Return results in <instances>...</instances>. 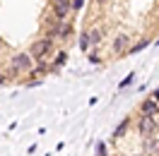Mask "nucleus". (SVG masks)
<instances>
[{
  "label": "nucleus",
  "mask_w": 159,
  "mask_h": 156,
  "mask_svg": "<svg viewBox=\"0 0 159 156\" xmlns=\"http://www.w3.org/2000/svg\"><path fill=\"white\" fill-rule=\"evenodd\" d=\"M51 50H53V39H41V41H36L34 46H31V50H29V55L34 58V63H41V60H46V55H48Z\"/></svg>",
  "instance_id": "1"
},
{
  "label": "nucleus",
  "mask_w": 159,
  "mask_h": 156,
  "mask_svg": "<svg viewBox=\"0 0 159 156\" xmlns=\"http://www.w3.org/2000/svg\"><path fill=\"white\" fill-rule=\"evenodd\" d=\"M10 65H12V72H22V70H24V72H29L31 65H34V58H31L29 53H17V55L12 58Z\"/></svg>",
  "instance_id": "2"
},
{
  "label": "nucleus",
  "mask_w": 159,
  "mask_h": 156,
  "mask_svg": "<svg viewBox=\"0 0 159 156\" xmlns=\"http://www.w3.org/2000/svg\"><path fill=\"white\" fill-rule=\"evenodd\" d=\"M138 132L142 137H152L154 132H157V118L154 115H142L138 123Z\"/></svg>",
  "instance_id": "3"
},
{
  "label": "nucleus",
  "mask_w": 159,
  "mask_h": 156,
  "mask_svg": "<svg viewBox=\"0 0 159 156\" xmlns=\"http://www.w3.org/2000/svg\"><path fill=\"white\" fill-rule=\"evenodd\" d=\"M51 7H53V17H56V20L65 22L68 12L72 10V0H51Z\"/></svg>",
  "instance_id": "4"
},
{
  "label": "nucleus",
  "mask_w": 159,
  "mask_h": 156,
  "mask_svg": "<svg viewBox=\"0 0 159 156\" xmlns=\"http://www.w3.org/2000/svg\"><path fill=\"white\" fill-rule=\"evenodd\" d=\"M140 115H159V101L157 98H145L140 103Z\"/></svg>",
  "instance_id": "5"
},
{
  "label": "nucleus",
  "mask_w": 159,
  "mask_h": 156,
  "mask_svg": "<svg viewBox=\"0 0 159 156\" xmlns=\"http://www.w3.org/2000/svg\"><path fill=\"white\" fill-rule=\"evenodd\" d=\"M130 48V36H125V34H118L116 39H113V50L118 53V55H125Z\"/></svg>",
  "instance_id": "6"
},
{
  "label": "nucleus",
  "mask_w": 159,
  "mask_h": 156,
  "mask_svg": "<svg viewBox=\"0 0 159 156\" xmlns=\"http://www.w3.org/2000/svg\"><path fill=\"white\" fill-rule=\"evenodd\" d=\"M147 46H149V41L145 39V41H140V43H135V46H130L125 55H133V53H140V50H142V48H147Z\"/></svg>",
  "instance_id": "7"
},
{
  "label": "nucleus",
  "mask_w": 159,
  "mask_h": 156,
  "mask_svg": "<svg viewBox=\"0 0 159 156\" xmlns=\"http://www.w3.org/2000/svg\"><path fill=\"white\" fill-rule=\"evenodd\" d=\"M101 36H104V31H101V29H94V31H89V41L94 43V46H99V43H101Z\"/></svg>",
  "instance_id": "8"
},
{
  "label": "nucleus",
  "mask_w": 159,
  "mask_h": 156,
  "mask_svg": "<svg viewBox=\"0 0 159 156\" xmlns=\"http://www.w3.org/2000/svg\"><path fill=\"white\" fill-rule=\"evenodd\" d=\"M65 60H68V53H65V50H60L58 55H56V60H53V67H63V65H65Z\"/></svg>",
  "instance_id": "9"
},
{
  "label": "nucleus",
  "mask_w": 159,
  "mask_h": 156,
  "mask_svg": "<svg viewBox=\"0 0 159 156\" xmlns=\"http://www.w3.org/2000/svg\"><path fill=\"white\" fill-rule=\"evenodd\" d=\"M92 46V41H89V34H82L80 36V50H87Z\"/></svg>",
  "instance_id": "10"
},
{
  "label": "nucleus",
  "mask_w": 159,
  "mask_h": 156,
  "mask_svg": "<svg viewBox=\"0 0 159 156\" xmlns=\"http://www.w3.org/2000/svg\"><path fill=\"white\" fill-rule=\"evenodd\" d=\"M29 72H31V77H39V75H43V72H46V60H41V63H39V67L29 70Z\"/></svg>",
  "instance_id": "11"
},
{
  "label": "nucleus",
  "mask_w": 159,
  "mask_h": 156,
  "mask_svg": "<svg viewBox=\"0 0 159 156\" xmlns=\"http://www.w3.org/2000/svg\"><path fill=\"white\" fill-rule=\"evenodd\" d=\"M128 118H125V120H123V123H120L118 127H116V132H113V137H123V132H125V130H128Z\"/></svg>",
  "instance_id": "12"
},
{
  "label": "nucleus",
  "mask_w": 159,
  "mask_h": 156,
  "mask_svg": "<svg viewBox=\"0 0 159 156\" xmlns=\"http://www.w3.org/2000/svg\"><path fill=\"white\" fill-rule=\"evenodd\" d=\"M147 154H159V144H154L149 137H147Z\"/></svg>",
  "instance_id": "13"
},
{
  "label": "nucleus",
  "mask_w": 159,
  "mask_h": 156,
  "mask_svg": "<svg viewBox=\"0 0 159 156\" xmlns=\"http://www.w3.org/2000/svg\"><path fill=\"white\" fill-rule=\"evenodd\" d=\"M133 77H135V75H133V72H130V75H128V77H125V79H123V82H120L118 87H120V89H123V87H128L130 82H133Z\"/></svg>",
  "instance_id": "14"
},
{
  "label": "nucleus",
  "mask_w": 159,
  "mask_h": 156,
  "mask_svg": "<svg viewBox=\"0 0 159 156\" xmlns=\"http://www.w3.org/2000/svg\"><path fill=\"white\" fill-rule=\"evenodd\" d=\"M97 156H106V146H104V142H99V146H97Z\"/></svg>",
  "instance_id": "15"
},
{
  "label": "nucleus",
  "mask_w": 159,
  "mask_h": 156,
  "mask_svg": "<svg viewBox=\"0 0 159 156\" xmlns=\"http://www.w3.org/2000/svg\"><path fill=\"white\" fill-rule=\"evenodd\" d=\"M84 7V0H72V10H82Z\"/></svg>",
  "instance_id": "16"
},
{
  "label": "nucleus",
  "mask_w": 159,
  "mask_h": 156,
  "mask_svg": "<svg viewBox=\"0 0 159 156\" xmlns=\"http://www.w3.org/2000/svg\"><path fill=\"white\" fill-rule=\"evenodd\" d=\"M154 98H157V101H159V89H157V91H154Z\"/></svg>",
  "instance_id": "17"
},
{
  "label": "nucleus",
  "mask_w": 159,
  "mask_h": 156,
  "mask_svg": "<svg viewBox=\"0 0 159 156\" xmlns=\"http://www.w3.org/2000/svg\"><path fill=\"white\" fill-rule=\"evenodd\" d=\"M97 2H99V5H101V2H106V0H97Z\"/></svg>",
  "instance_id": "18"
},
{
  "label": "nucleus",
  "mask_w": 159,
  "mask_h": 156,
  "mask_svg": "<svg viewBox=\"0 0 159 156\" xmlns=\"http://www.w3.org/2000/svg\"><path fill=\"white\" fill-rule=\"evenodd\" d=\"M157 43H159V39H157Z\"/></svg>",
  "instance_id": "19"
}]
</instances>
